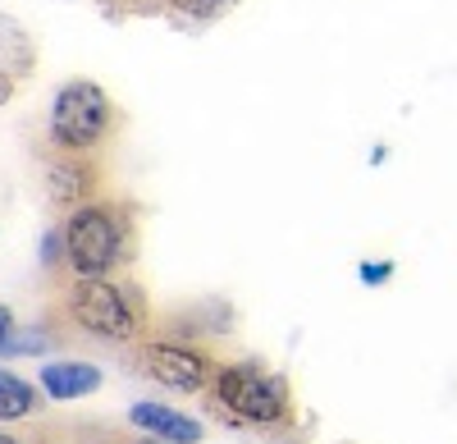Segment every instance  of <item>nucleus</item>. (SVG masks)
<instances>
[{
	"instance_id": "obj_13",
	"label": "nucleus",
	"mask_w": 457,
	"mask_h": 444,
	"mask_svg": "<svg viewBox=\"0 0 457 444\" xmlns=\"http://www.w3.org/2000/svg\"><path fill=\"white\" fill-rule=\"evenodd\" d=\"M142 444H156V440H142Z\"/></svg>"
},
{
	"instance_id": "obj_7",
	"label": "nucleus",
	"mask_w": 457,
	"mask_h": 444,
	"mask_svg": "<svg viewBox=\"0 0 457 444\" xmlns=\"http://www.w3.org/2000/svg\"><path fill=\"white\" fill-rule=\"evenodd\" d=\"M42 385L51 398H83L101 385V372L92 362H51L42 372Z\"/></svg>"
},
{
	"instance_id": "obj_9",
	"label": "nucleus",
	"mask_w": 457,
	"mask_h": 444,
	"mask_svg": "<svg viewBox=\"0 0 457 444\" xmlns=\"http://www.w3.org/2000/svg\"><path fill=\"white\" fill-rule=\"evenodd\" d=\"M46 183H51V197H55V202H79V197L87 193V174L73 165V161H51Z\"/></svg>"
},
{
	"instance_id": "obj_8",
	"label": "nucleus",
	"mask_w": 457,
	"mask_h": 444,
	"mask_svg": "<svg viewBox=\"0 0 457 444\" xmlns=\"http://www.w3.org/2000/svg\"><path fill=\"white\" fill-rule=\"evenodd\" d=\"M28 413H37V390L10 372H0V422H19Z\"/></svg>"
},
{
	"instance_id": "obj_5",
	"label": "nucleus",
	"mask_w": 457,
	"mask_h": 444,
	"mask_svg": "<svg viewBox=\"0 0 457 444\" xmlns=\"http://www.w3.org/2000/svg\"><path fill=\"white\" fill-rule=\"evenodd\" d=\"M142 357H146V372L156 376L161 385L179 390V394L202 390V385H206V376H211L206 357H202V353H193V348H179V344H151Z\"/></svg>"
},
{
	"instance_id": "obj_12",
	"label": "nucleus",
	"mask_w": 457,
	"mask_h": 444,
	"mask_svg": "<svg viewBox=\"0 0 457 444\" xmlns=\"http://www.w3.org/2000/svg\"><path fill=\"white\" fill-rule=\"evenodd\" d=\"M0 444H19V440H14V435H0Z\"/></svg>"
},
{
	"instance_id": "obj_4",
	"label": "nucleus",
	"mask_w": 457,
	"mask_h": 444,
	"mask_svg": "<svg viewBox=\"0 0 457 444\" xmlns=\"http://www.w3.org/2000/svg\"><path fill=\"white\" fill-rule=\"evenodd\" d=\"M215 390H220L224 408L247 417V422H279L284 417V403H288L284 398V385L270 381V376H261V372H252V366H224Z\"/></svg>"
},
{
	"instance_id": "obj_2",
	"label": "nucleus",
	"mask_w": 457,
	"mask_h": 444,
	"mask_svg": "<svg viewBox=\"0 0 457 444\" xmlns=\"http://www.w3.org/2000/svg\"><path fill=\"white\" fill-rule=\"evenodd\" d=\"M69 307H73V321L96 339L124 344V339L137 335V312L129 303V293L120 284H110V280H79Z\"/></svg>"
},
{
	"instance_id": "obj_1",
	"label": "nucleus",
	"mask_w": 457,
	"mask_h": 444,
	"mask_svg": "<svg viewBox=\"0 0 457 444\" xmlns=\"http://www.w3.org/2000/svg\"><path fill=\"white\" fill-rule=\"evenodd\" d=\"M64 247H69V266L83 280H105L124 252V230L105 206H83L64 225Z\"/></svg>"
},
{
	"instance_id": "obj_11",
	"label": "nucleus",
	"mask_w": 457,
	"mask_h": 444,
	"mask_svg": "<svg viewBox=\"0 0 457 444\" xmlns=\"http://www.w3.org/2000/svg\"><path fill=\"white\" fill-rule=\"evenodd\" d=\"M5 339H10V312L0 307V348H5Z\"/></svg>"
},
{
	"instance_id": "obj_6",
	"label": "nucleus",
	"mask_w": 457,
	"mask_h": 444,
	"mask_svg": "<svg viewBox=\"0 0 457 444\" xmlns=\"http://www.w3.org/2000/svg\"><path fill=\"white\" fill-rule=\"evenodd\" d=\"M133 422L151 435H165L170 444H197L202 440V426L193 417H183V413H170L161 408V403H137L133 408Z\"/></svg>"
},
{
	"instance_id": "obj_10",
	"label": "nucleus",
	"mask_w": 457,
	"mask_h": 444,
	"mask_svg": "<svg viewBox=\"0 0 457 444\" xmlns=\"http://www.w3.org/2000/svg\"><path fill=\"white\" fill-rule=\"evenodd\" d=\"M179 5H183L187 14H220V10L234 5V0H179Z\"/></svg>"
},
{
	"instance_id": "obj_3",
	"label": "nucleus",
	"mask_w": 457,
	"mask_h": 444,
	"mask_svg": "<svg viewBox=\"0 0 457 444\" xmlns=\"http://www.w3.org/2000/svg\"><path fill=\"white\" fill-rule=\"evenodd\" d=\"M110 129V101L96 83H69L55 96L51 110V133L60 147H92Z\"/></svg>"
}]
</instances>
